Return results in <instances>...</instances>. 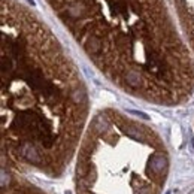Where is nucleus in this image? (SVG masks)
<instances>
[{
	"label": "nucleus",
	"instance_id": "f257e3e1",
	"mask_svg": "<svg viewBox=\"0 0 194 194\" xmlns=\"http://www.w3.org/2000/svg\"><path fill=\"white\" fill-rule=\"evenodd\" d=\"M3 154L57 175L88 115V94L72 60L21 0H0Z\"/></svg>",
	"mask_w": 194,
	"mask_h": 194
},
{
	"label": "nucleus",
	"instance_id": "f03ea898",
	"mask_svg": "<svg viewBox=\"0 0 194 194\" xmlns=\"http://www.w3.org/2000/svg\"><path fill=\"white\" fill-rule=\"evenodd\" d=\"M87 57L121 90L173 106L194 91V63L166 0H45Z\"/></svg>",
	"mask_w": 194,
	"mask_h": 194
},
{
	"label": "nucleus",
	"instance_id": "7ed1b4c3",
	"mask_svg": "<svg viewBox=\"0 0 194 194\" xmlns=\"http://www.w3.org/2000/svg\"><path fill=\"white\" fill-rule=\"evenodd\" d=\"M178 21L194 51V0H173Z\"/></svg>",
	"mask_w": 194,
	"mask_h": 194
}]
</instances>
